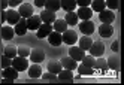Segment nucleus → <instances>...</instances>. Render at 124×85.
Segmentation results:
<instances>
[{"instance_id":"obj_37","label":"nucleus","mask_w":124,"mask_h":85,"mask_svg":"<svg viewBox=\"0 0 124 85\" xmlns=\"http://www.w3.org/2000/svg\"><path fill=\"white\" fill-rule=\"evenodd\" d=\"M11 64H12V58L6 57V55H3V57H2V67L5 69V67H9Z\"/></svg>"},{"instance_id":"obj_17","label":"nucleus","mask_w":124,"mask_h":85,"mask_svg":"<svg viewBox=\"0 0 124 85\" xmlns=\"http://www.w3.org/2000/svg\"><path fill=\"white\" fill-rule=\"evenodd\" d=\"M30 60L33 63H40L45 60V52H43V49H33L30 51Z\"/></svg>"},{"instance_id":"obj_12","label":"nucleus","mask_w":124,"mask_h":85,"mask_svg":"<svg viewBox=\"0 0 124 85\" xmlns=\"http://www.w3.org/2000/svg\"><path fill=\"white\" fill-rule=\"evenodd\" d=\"M14 31H15V35H18V36H24L25 33H27V20H25V18H21L18 22L15 24Z\"/></svg>"},{"instance_id":"obj_33","label":"nucleus","mask_w":124,"mask_h":85,"mask_svg":"<svg viewBox=\"0 0 124 85\" xmlns=\"http://www.w3.org/2000/svg\"><path fill=\"white\" fill-rule=\"evenodd\" d=\"M16 55H20V57H25L27 58L30 55V48L29 46H25V45H21L16 48Z\"/></svg>"},{"instance_id":"obj_6","label":"nucleus","mask_w":124,"mask_h":85,"mask_svg":"<svg viewBox=\"0 0 124 85\" xmlns=\"http://www.w3.org/2000/svg\"><path fill=\"white\" fill-rule=\"evenodd\" d=\"M5 14H6V21L9 24H12V25H15L21 20V15L18 14V11H15V9H8V11H5Z\"/></svg>"},{"instance_id":"obj_2","label":"nucleus","mask_w":124,"mask_h":85,"mask_svg":"<svg viewBox=\"0 0 124 85\" xmlns=\"http://www.w3.org/2000/svg\"><path fill=\"white\" fill-rule=\"evenodd\" d=\"M61 39H63L64 43H67V45L72 46V45H75V43H76V40H78V35H76V31H75V30L67 28L66 31L61 33Z\"/></svg>"},{"instance_id":"obj_31","label":"nucleus","mask_w":124,"mask_h":85,"mask_svg":"<svg viewBox=\"0 0 124 85\" xmlns=\"http://www.w3.org/2000/svg\"><path fill=\"white\" fill-rule=\"evenodd\" d=\"M63 67H61V63L60 61H49L48 63V72H51V73H54V75H57Z\"/></svg>"},{"instance_id":"obj_24","label":"nucleus","mask_w":124,"mask_h":85,"mask_svg":"<svg viewBox=\"0 0 124 85\" xmlns=\"http://www.w3.org/2000/svg\"><path fill=\"white\" fill-rule=\"evenodd\" d=\"M106 63H108V69H112V70H118L120 69V57L118 55H111L108 60H106Z\"/></svg>"},{"instance_id":"obj_30","label":"nucleus","mask_w":124,"mask_h":85,"mask_svg":"<svg viewBox=\"0 0 124 85\" xmlns=\"http://www.w3.org/2000/svg\"><path fill=\"white\" fill-rule=\"evenodd\" d=\"M76 69H78V73L82 75V76H85V75H94V69H93V67H88L85 64L76 66Z\"/></svg>"},{"instance_id":"obj_23","label":"nucleus","mask_w":124,"mask_h":85,"mask_svg":"<svg viewBox=\"0 0 124 85\" xmlns=\"http://www.w3.org/2000/svg\"><path fill=\"white\" fill-rule=\"evenodd\" d=\"M60 7H63L66 12L75 11V7H76V0H60Z\"/></svg>"},{"instance_id":"obj_22","label":"nucleus","mask_w":124,"mask_h":85,"mask_svg":"<svg viewBox=\"0 0 124 85\" xmlns=\"http://www.w3.org/2000/svg\"><path fill=\"white\" fill-rule=\"evenodd\" d=\"M52 30L54 31H58V33H63L67 30V22L64 20H55L52 22Z\"/></svg>"},{"instance_id":"obj_27","label":"nucleus","mask_w":124,"mask_h":85,"mask_svg":"<svg viewBox=\"0 0 124 85\" xmlns=\"http://www.w3.org/2000/svg\"><path fill=\"white\" fill-rule=\"evenodd\" d=\"M45 9L48 11H52V12H57L60 9V0H46L45 2Z\"/></svg>"},{"instance_id":"obj_9","label":"nucleus","mask_w":124,"mask_h":85,"mask_svg":"<svg viewBox=\"0 0 124 85\" xmlns=\"http://www.w3.org/2000/svg\"><path fill=\"white\" fill-rule=\"evenodd\" d=\"M40 21L42 22H46V24H52L57 18H55V12H52V11H48V9H43L40 12Z\"/></svg>"},{"instance_id":"obj_25","label":"nucleus","mask_w":124,"mask_h":85,"mask_svg":"<svg viewBox=\"0 0 124 85\" xmlns=\"http://www.w3.org/2000/svg\"><path fill=\"white\" fill-rule=\"evenodd\" d=\"M64 21L67 22V25H76V24H78V21H79V18H78V15H76V12H75V11H70V12H67V14H66Z\"/></svg>"},{"instance_id":"obj_1","label":"nucleus","mask_w":124,"mask_h":85,"mask_svg":"<svg viewBox=\"0 0 124 85\" xmlns=\"http://www.w3.org/2000/svg\"><path fill=\"white\" fill-rule=\"evenodd\" d=\"M14 69L16 72H24V70H27V67H29V61H27V58L25 57H20V55H16L12 58V64H11Z\"/></svg>"},{"instance_id":"obj_7","label":"nucleus","mask_w":124,"mask_h":85,"mask_svg":"<svg viewBox=\"0 0 124 85\" xmlns=\"http://www.w3.org/2000/svg\"><path fill=\"white\" fill-rule=\"evenodd\" d=\"M25 20H27V30H38L39 25L42 24L39 15H30L29 18H25Z\"/></svg>"},{"instance_id":"obj_15","label":"nucleus","mask_w":124,"mask_h":85,"mask_svg":"<svg viewBox=\"0 0 124 85\" xmlns=\"http://www.w3.org/2000/svg\"><path fill=\"white\" fill-rule=\"evenodd\" d=\"M48 42H49V45H52V46H60L61 42H63V39H61V33L51 31L48 35Z\"/></svg>"},{"instance_id":"obj_3","label":"nucleus","mask_w":124,"mask_h":85,"mask_svg":"<svg viewBox=\"0 0 124 85\" xmlns=\"http://www.w3.org/2000/svg\"><path fill=\"white\" fill-rule=\"evenodd\" d=\"M88 51H90V54L93 57H102L103 52H105V43H103V42H100V40L93 42Z\"/></svg>"},{"instance_id":"obj_16","label":"nucleus","mask_w":124,"mask_h":85,"mask_svg":"<svg viewBox=\"0 0 124 85\" xmlns=\"http://www.w3.org/2000/svg\"><path fill=\"white\" fill-rule=\"evenodd\" d=\"M76 15H78V18L82 20V21L84 20H90L91 15H93V11H91L90 6H84V7H79V9H78Z\"/></svg>"},{"instance_id":"obj_41","label":"nucleus","mask_w":124,"mask_h":85,"mask_svg":"<svg viewBox=\"0 0 124 85\" xmlns=\"http://www.w3.org/2000/svg\"><path fill=\"white\" fill-rule=\"evenodd\" d=\"M8 6H9L8 5V0H0V11H5Z\"/></svg>"},{"instance_id":"obj_26","label":"nucleus","mask_w":124,"mask_h":85,"mask_svg":"<svg viewBox=\"0 0 124 85\" xmlns=\"http://www.w3.org/2000/svg\"><path fill=\"white\" fill-rule=\"evenodd\" d=\"M14 36H15V31L11 25H3L2 27V37L6 39V40H11Z\"/></svg>"},{"instance_id":"obj_8","label":"nucleus","mask_w":124,"mask_h":85,"mask_svg":"<svg viewBox=\"0 0 124 85\" xmlns=\"http://www.w3.org/2000/svg\"><path fill=\"white\" fill-rule=\"evenodd\" d=\"M84 55H85V51L81 49L79 46H73L72 45V48L69 49V57H72L75 61H81Z\"/></svg>"},{"instance_id":"obj_42","label":"nucleus","mask_w":124,"mask_h":85,"mask_svg":"<svg viewBox=\"0 0 124 85\" xmlns=\"http://www.w3.org/2000/svg\"><path fill=\"white\" fill-rule=\"evenodd\" d=\"M45 2H46V0H34V6L43 7V6H45Z\"/></svg>"},{"instance_id":"obj_4","label":"nucleus","mask_w":124,"mask_h":85,"mask_svg":"<svg viewBox=\"0 0 124 85\" xmlns=\"http://www.w3.org/2000/svg\"><path fill=\"white\" fill-rule=\"evenodd\" d=\"M99 20L102 21V24H112V21L115 20V14L111 9H103L102 12H99Z\"/></svg>"},{"instance_id":"obj_21","label":"nucleus","mask_w":124,"mask_h":85,"mask_svg":"<svg viewBox=\"0 0 124 85\" xmlns=\"http://www.w3.org/2000/svg\"><path fill=\"white\" fill-rule=\"evenodd\" d=\"M58 76V81H73L75 78H73V73H72V70H67V69H61L58 73H57Z\"/></svg>"},{"instance_id":"obj_13","label":"nucleus","mask_w":124,"mask_h":85,"mask_svg":"<svg viewBox=\"0 0 124 85\" xmlns=\"http://www.w3.org/2000/svg\"><path fill=\"white\" fill-rule=\"evenodd\" d=\"M61 67L63 69H67V70H75L76 69V66H78V61H75L72 57H64V58H61Z\"/></svg>"},{"instance_id":"obj_29","label":"nucleus","mask_w":124,"mask_h":85,"mask_svg":"<svg viewBox=\"0 0 124 85\" xmlns=\"http://www.w3.org/2000/svg\"><path fill=\"white\" fill-rule=\"evenodd\" d=\"M91 43H93V39H91V37H88V36H85V35H84V37L79 39V48L84 49V51L90 49Z\"/></svg>"},{"instance_id":"obj_36","label":"nucleus","mask_w":124,"mask_h":85,"mask_svg":"<svg viewBox=\"0 0 124 85\" xmlns=\"http://www.w3.org/2000/svg\"><path fill=\"white\" fill-rule=\"evenodd\" d=\"M42 78H43V81H58V78L54 75V73H51V72H48V73H43V75H40Z\"/></svg>"},{"instance_id":"obj_18","label":"nucleus","mask_w":124,"mask_h":85,"mask_svg":"<svg viewBox=\"0 0 124 85\" xmlns=\"http://www.w3.org/2000/svg\"><path fill=\"white\" fill-rule=\"evenodd\" d=\"M29 69V76L30 78H40V75H42V67L39 66V63H33L30 67H27Z\"/></svg>"},{"instance_id":"obj_34","label":"nucleus","mask_w":124,"mask_h":85,"mask_svg":"<svg viewBox=\"0 0 124 85\" xmlns=\"http://www.w3.org/2000/svg\"><path fill=\"white\" fill-rule=\"evenodd\" d=\"M105 5H106L108 9L115 11V9H118V7H120V0H105Z\"/></svg>"},{"instance_id":"obj_14","label":"nucleus","mask_w":124,"mask_h":85,"mask_svg":"<svg viewBox=\"0 0 124 85\" xmlns=\"http://www.w3.org/2000/svg\"><path fill=\"white\" fill-rule=\"evenodd\" d=\"M18 14L21 15V18H29L30 15H33V6L30 3H21Z\"/></svg>"},{"instance_id":"obj_28","label":"nucleus","mask_w":124,"mask_h":85,"mask_svg":"<svg viewBox=\"0 0 124 85\" xmlns=\"http://www.w3.org/2000/svg\"><path fill=\"white\" fill-rule=\"evenodd\" d=\"M103 9H106L105 0H91V11H94V12H102Z\"/></svg>"},{"instance_id":"obj_5","label":"nucleus","mask_w":124,"mask_h":85,"mask_svg":"<svg viewBox=\"0 0 124 85\" xmlns=\"http://www.w3.org/2000/svg\"><path fill=\"white\" fill-rule=\"evenodd\" d=\"M79 30H81L85 36H90L94 31V22L90 21V20H84L82 22H79Z\"/></svg>"},{"instance_id":"obj_32","label":"nucleus","mask_w":124,"mask_h":85,"mask_svg":"<svg viewBox=\"0 0 124 85\" xmlns=\"http://www.w3.org/2000/svg\"><path fill=\"white\" fill-rule=\"evenodd\" d=\"M3 55L9 57V58L16 57V46H15V45H6V46H5V54H3Z\"/></svg>"},{"instance_id":"obj_19","label":"nucleus","mask_w":124,"mask_h":85,"mask_svg":"<svg viewBox=\"0 0 124 85\" xmlns=\"http://www.w3.org/2000/svg\"><path fill=\"white\" fill-rule=\"evenodd\" d=\"M112 33H114V27L111 24H102L99 27V35L102 37H111Z\"/></svg>"},{"instance_id":"obj_11","label":"nucleus","mask_w":124,"mask_h":85,"mask_svg":"<svg viewBox=\"0 0 124 85\" xmlns=\"http://www.w3.org/2000/svg\"><path fill=\"white\" fill-rule=\"evenodd\" d=\"M36 31H38V37H39V39L48 37V35L52 31V25H51V24H46V22H42Z\"/></svg>"},{"instance_id":"obj_38","label":"nucleus","mask_w":124,"mask_h":85,"mask_svg":"<svg viewBox=\"0 0 124 85\" xmlns=\"http://www.w3.org/2000/svg\"><path fill=\"white\" fill-rule=\"evenodd\" d=\"M76 5L79 7H84V6H90L91 5V0H76Z\"/></svg>"},{"instance_id":"obj_39","label":"nucleus","mask_w":124,"mask_h":85,"mask_svg":"<svg viewBox=\"0 0 124 85\" xmlns=\"http://www.w3.org/2000/svg\"><path fill=\"white\" fill-rule=\"evenodd\" d=\"M23 2L24 0H8V5H9L11 7H15V6H20Z\"/></svg>"},{"instance_id":"obj_35","label":"nucleus","mask_w":124,"mask_h":85,"mask_svg":"<svg viewBox=\"0 0 124 85\" xmlns=\"http://www.w3.org/2000/svg\"><path fill=\"white\" fill-rule=\"evenodd\" d=\"M94 60H96V57H93V55L90 54V55H84L81 61H82V64H85V66H88V67H93Z\"/></svg>"},{"instance_id":"obj_20","label":"nucleus","mask_w":124,"mask_h":85,"mask_svg":"<svg viewBox=\"0 0 124 85\" xmlns=\"http://www.w3.org/2000/svg\"><path fill=\"white\" fill-rule=\"evenodd\" d=\"M3 78L5 79H12V81H15L16 78H18V72H16L12 66H9V67H5L3 69Z\"/></svg>"},{"instance_id":"obj_40","label":"nucleus","mask_w":124,"mask_h":85,"mask_svg":"<svg viewBox=\"0 0 124 85\" xmlns=\"http://www.w3.org/2000/svg\"><path fill=\"white\" fill-rule=\"evenodd\" d=\"M112 51H114V52H118V51H120V40H114V43H112Z\"/></svg>"},{"instance_id":"obj_10","label":"nucleus","mask_w":124,"mask_h":85,"mask_svg":"<svg viewBox=\"0 0 124 85\" xmlns=\"http://www.w3.org/2000/svg\"><path fill=\"white\" fill-rule=\"evenodd\" d=\"M93 69H94V70H99V72H102V73H106V72H108V63H106L105 58L96 57L94 64H93Z\"/></svg>"}]
</instances>
